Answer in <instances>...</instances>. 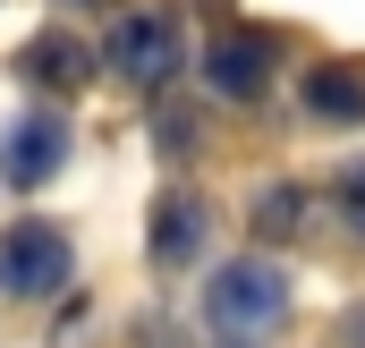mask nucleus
<instances>
[{
	"label": "nucleus",
	"instance_id": "nucleus-1",
	"mask_svg": "<svg viewBox=\"0 0 365 348\" xmlns=\"http://www.w3.org/2000/svg\"><path fill=\"white\" fill-rule=\"evenodd\" d=\"M68 280V230L60 221H9L0 230V297H51Z\"/></svg>",
	"mask_w": 365,
	"mask_h": 348
},
{
	"label": "nucleus",
	"instance_id": "nucleus-2",
	"mask_svg": "<svg viewBox=\"0 0 365 348\" xmlns=\"http://www.w3.org/2000/svg\"><path fill=\"white\" fill-rule=\"evenodd\" d=\"M204 314L230 323V332L272 323V314H280V272H272V263H221L212 289H204Z\"/></svg>",
	"mask_w": 365,
	"mask_h": 348
},
{
	"label": "nucleus",
	"instance_id": "nucleus-3",
	"mask_svg": "<svg viewBox=\"0 0 365 348\" xmlns=\"http://www.w3.org/2000/svg\"><path fill=\"white\" fill-rule=\"evenodd\" d=\"M60 162H68V119H51V111L17 119V128L0 136V178H9V187H51Z\"/></svg>",
	"mask_w": 365,
	"mask_h": 348
},
{
	"label": "nucleus",
	"instance_id": "nucleus-4",
	"mask_svg": "<svg viewBox=\"0 0 365 348\" xmlns=\"http://www.w3.org/2000/svg\"><path fill=\"white\" fill-rule=\"evenodd\" d=\"M110 68H119L128 86H170V77H179V34H170L162 17H119V26H110Z\"/></svg>",
	"mask_w": 365,
	"mask_h": 348
},
{
	"label": "nucleus",
	"instance_id": "nucleus-5",
	"mask_svg": "<svg viewBox=\"0 0 365 348\" xmlns=\"http://www.w3.org/2000/svg\"><path fill=\"white\" fill-rule=\"evenodd\" d=\"M204 77H212V93H264V77H272V43H264V34H230V43H212Z\"/></svg>",
	"mask_w": 365,
	"mask_h": 348
},
{
	"label": "nucleus",
	"instance_id": "nucleus-6",
	"mask_svg": "<svg viewBox=\"0 0 365 348\" xmlns=\"http://www.w3.org/2000/svg\"><path fill=\"white\" fill-rule=\"evenodd\" d=\"M195 238H204V204H195V195H162V204H153V255L187 263Z\"/></svg>",
	"mask_w": 365,
	"mask_h": 348
},
{
	"label": "nucleus",
	"instance_id": "nucleus-7",
	"mask_svg": "<svg viewBox=\"0 0 365 348\" xmlns=\"http://www.w3.org/2000/svg\"><path fill=\"white\" fill-rule=\"evenodd\" d=\"M306 111L314 119H365V77L357 68H314L306 77Z\"/></svg>",
	"mask_w": 365,
	"mask_h": 348
},
{
	"label": "nucleus",
	"instance_id": "nucleus-8",
	"mask_svg": "<svg viewBox=\"0 0 365 348\" xmlns=\"http://www.w3.org/2000/svg\"><path fill=\"white\" fill-rule=\"evenodd\" d=\"M26 77H51V86H77V77H86V51H77L68 34H43V43L26 51Z\"/></svg>",
	"mask_w": 365,
	"mask_h": 348
}]
</instances>
